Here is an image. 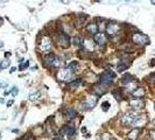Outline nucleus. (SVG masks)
Listing matches in <instances>:
<instances>
[{
  "label": "nucleus",
  "mask_w": 155,
  "mask_h": 140,
  "mask_svg": "<svg viewBox=\"0 0 155 140\" xmlns=\"http://www.w3.org/2000/svg\"><path fill=\"white\" fill-rule=\"evenodd\" d=\"M132 41H133V43L139 46V47H144V46L149 43V37L147 35L138 32V33H133V35H132Z\"/></svg>",
  "instance_id": "f257e3e1"
},
{
  "label": "nucleus",
  "mask_w": 155,
  "mask_h": 140,
  "mask_svg": "<svg viewBox=\"0 0 155 140\" xmlns=\"http://www.w3.org/2000/svg\"><path fill=\"white\" fill-rule=\"evenodd\" d=\"M114 78H115V74L114 72L110 71V70L104 71L103 74L99 76V84H104V85L111 84Z\"/></svg>",
  "instance_id": "f03ea898"
},
{
  "label": "nucleus",
  "mask_w": 155,
  "mask_h": 140,
  "mask_svg": "<svg viewBox=\"0 0 155 140\" xmlns=\"http://www.w3.org/2000/svg\"><path fill=\"white\" fill-rule=\"evenodd\" d=\"M43 62H44V65H47V67H59L61 64L59 57L54 54H47L43 57Z\"/></svg>",
  "instance_id": "7ed1b4c3"
},
{
  "label": "nucleus",
  "mask_w": 155,
  "mask_h": 140,
  "mask_svg": "<svg viewBox=\"0 0 155 140\" xmlns=\"http://www.w3.org/2000/svg\"><path fill=\"white\" fill-rule=\"evenodd\" d=\"M72 75H74V72L70 69H68V68H65V69L59 70L57 74H56V77L61 82H68V81L72 78Z\"/></svg>",
  "instance_id": "20e7f679"
},
{
  "label": "nucleus",
  "mask_w": 155,
  "mask_h": 140,
  "mask_svg": "<svg viewBox=\"0 0 155 140\" xmlns=\"http://www.w3.org/2000/svg\"><path fill=\"white\" fill-rule=\"evenodd\" d=\"M138 118H139L138 113H135V112H127V113L122 117L121 122L124 125H126V126H131V125H133L134 122H137Z\"/></svg>",
  "instance_id": "39448f33"
},
{
  "label": "nucleus",
  "mask_w": 155,
  "mask_h": 140,
  "mask_svg": "<svg viewBox=\"0 0 155 140\" xmlns=\"http://www.w3.org/2000/svg\"><path fill=\"white\" fill-rule=\"evenodd\" d=\"M52 47V39H50L48 35H46L44 37H42V40L39 42V48H40L42 52H48V50H50Z\"/></svg>",
  "instance_id": "423d86ee"
},
{
  "label": "nucleus",
  "mask_w": 155,
  "mask_h": 140,
  "mask_svg": "<svg viewBox=\"0 0 155 140\" xmlns=\"http://www.w3.org/2000/svg\"><path fill=\"white\" fill-rule=\"evenodd\" d=\"M61 135H68V137H74L76 134V127L72 124H67L60 130Z\"/></svg>",
  "instance_id": "0eeeda50"
},
{
  "label": "nucleus",
  "mask_w": 155,
  "mask_h": 140,
  "mask_svg": "<svg viewBox=\"0 0 155 140\" xmlns=\"http://www.w3.org/2000/svg\"><path fill=\"white\" fill-rule=\"evenodd\" d=\"M97 102H98L97 96H87L85 99L83 100L82 106H84V110H90V109L95 107L96 104H97Z\"/></svg>",
  "instance_id": "6e6552de"
},
{
  "label": "nucleus",
  "mask_w": 155,
  "mask_h": 140,
  "mask_svg": "<svg viewBox=\"0 0 155 140\" xmlns=\"http://www.w3.org/2000/svg\"><path fill=\"white\" fill-rule=\"evenodd\" d=\"M57 44L61 46L62 48H68L70 46V37L68 34H64L61 32V34L57 36Z\"/></svg>",
  "instance_id": "1a4fd4ad"
},
{
  "label": "nucleus",
  "mask_w": 155,
  "mask_h": 140,
  "mask_svg": "<svg viewBox=\"0 0 155 140\" xmlns=\"http://www.w3.org/2000/svg\"><path fill=\"white\" fill-rule=\"evenodd\" d=\"M119 29H120V26L117 22H110L107 25V27H106V33L110 35V36H115V35L118 34Z\"/></svg>",
  "instance_id": "9d476101"
},
{
  "label": "nucleus",
  "mask_w": 155,
  "mask_h": 140,
  "mask_svg": "<svg viewBox=\"0 0 155 140\" xmlns=\"http://www.w3.org/2000/svg\"><path fill=\"white\" fill-rule=\"evenodd\" d=\"M93 41L98 46H105L107 42V37L103 32H100V33H97L96 35H93Z\"/></svg>",
  "instance_id": "9b49d317"
},
{
  "label": "nucleus",
  "mask_w": 155,
  "mask_h": 140,
  "mask_svg": "<svg viewBox=\"0 0 155 140\" xmlns=\"http://www.w3.org/2000/svg\"><path fill=\"white\" fill-rule=\"evenodd\" d=\"M129 105H131V107H133L134 110H140V109H142V107L145 106V103H144L142 99L133 98V99L129 100Z\"/></svg>",
  "instance_id": "f8f14e48"
},
{
  "label": "nucleus",
  "mask_w": 155,
  "mask_h": 140,
  "mask_svg": "<svg viewBox=\"0 0 155 140\" xmlns=\"http://www.w3.org/2000/svg\"><path fill=\"white\" fill-rule=\"evenodd\" d=\"M86 18H87V15L86 14H78L77 17H76V19H75V27L76 28H82L83 27V25H84V22H85Z\"/></svg>",
  "instance_id": "ddd939ff"
},
{
  "label": "nucleus",
  "mask_w": 155,
  "mask_h": 140,
  "mask_svg": "<svg viewBox=\"0 0 155 140\" xmlns=\"http://www.w3.org/2000/svg\"><path fill=\"white\" fill-rule=\"evenodd\" d=\"M98 29H99V27H98V25L95 24V22H91V24H89V25L86 26V32H87L89 34L96 35L98 33Z\"/></svg>",
  "instance_id": "4468645a"
},
{
  "label": "nucleus",
  "mask_w": 155,
  "mask_h": 140,
  "mask_svg": "<svg viewBox=\"0 0 155 140\" xmlns=\"http://www.w3.org/2000/svg\"><path fill=\"white\" fill-rule=\"evenodd\" d=\"M64 114L67 116V118L74 119V118L77 117V111H76L74 107H67V109L64 110Z\"/></svg>",
  "instance_id": "2eb2a0df"
},
{
  "label": "nucleus",
  "mask_w": 155,
  "mask_h": 140,
  "mask_svg": "<svg viewBox=\"0 0 155 140\" xmlns=\"http://www.w3.org/2000/svg\"><path fill=\"white\" fill-rule=\"evenodd\" d=\"M146 122H147V119L145 116H139V118L137 119V122L133 124V126H135V129H139V127L145 126Z\"/></svg>",
  "instance_id": "dca6fc26"
},
{
  "label": "nucleus",
  "mask_w": 155,
  "mask_h": 140,
  "mask_svg": "<svg viewBox=\"0 0 155 140\" xmlns=\"http://www.w3.org/2000/svg\"><path fill=\"white\" fill-rule=\"evenodd\" d=\"M140 133H141V130H140V129H133V130L128 133L127 138H128V140H137L139 138V135H140Z\"/></svg>",
  "instance_id": "f3484780"
},
{
  "label": "nucleus",
  "mask_w": 155,
  "mask_h": 140,
  "mask_svg": "<svg viewBox=\"0 0 155 140\" xmlns=\"http://www.w3.org/2000/svg\"><path fill=\"white\" fill-rule=\"evenodd\" d=\"M132 96L137 99H141V97L145 96V89L144 88H137L133 92H132Z\"/></svg>",
  "instance_id": "a211bd4d"
},
{
  "label": "nucleus",
  "mask_w": 155,
  "mask_h": 140,
  "mask_svg": "<svg viewBox=\"0 0 155 140\" xmlns=\"http://www.w3.org/2000/svg\"><path fill=\"white\" fill-rule=\"evenodd\" d=\"M83 47H84L85 52H92V50H93V42H92V40H85V42H83Z\"/></svg>",
  "instance_id": "6ab92c4d"
},
{
  "label": "nucleus",
  "mask_w": 155,
  "mask_h": 140,
  "mask_svg": "<svg viewBox=\"0 0 155 140\" xmlns=\"http://www.w3.org/2000/svg\"><path fill=\"white\" fill-rule=\"evenodd\" d=\"M93 92H96L97 95H104L106 92V88L103 87L102 84H97L93 87Z\"/></svg>",
  "instance_id": "aec40b11"
},
{
  "label": "nucleus",
  "mask_w": 155,
  "mask_h": 140,
  "mask_svg": "<svg viewBox=\"0 0 155 140\" xmlns=\"http://www.w3.org/2000/svg\"><path fill=\"white\" fill-rule=\"evenodd\" d=\"M133 81H134V77H133L132 75L125 74V75L122 76V78H121V83H122V84H129V83H132Z\"/></svg>",
  "instance_id": "412c9836"
},
{
  "label": "nucleus",
  "mask_w": 155,
  "mask_h": 140,
  "mask_svg": "<svg viewBox=\"0 0 155 140\" xmlns=\"http://www.w3.org/2000/svg\"><path fill=\"white\" fill-rule=\"evenodd\" d=\"M125 61H126V60H122V61L120 62V64L117 67V70H118L119 72H121V71H125V70H126L129 67L131 62H125Z\"/></svg>",
  "instance_id": "4be33fe9"
},
{
  "label": "nucleus",
  "mask_w": 155,
  "mask_h": 140,
  "mask_svg": "<svg viewBox=\"0 0 155 140\" xmlns=\"http://www.w3.org/2000/svg\"><path fill=\"white\" fill-rule=\"evenodd\" d=\"M82 84V79L78 78V79H75V81H72V82H70L69 84H68V87L70 89H77L79 85Z\"/></svg>",
  "instance_id": "5701e85b"
},
{
  "label": "nucleus",
  "mask_w": 155,
  "mask_h": 140,
  "mask_svg": "<svg viewBox=\"0 0 155 140\" xmlns=\"http://www.w3.org/2000/svg\"><path fill=\"white\" fill-rule=\"evenodd\" d=\"M112 95L114 96V98L118 100V102H120L121 99H122V95L120 94V89H117V90H113L112 91Z\"/></svg>",
  "instance_id": "b1692460"
},
{
  "label": "nucleus",
  "mask_w": 155,
  "mask_h": 140,
  "mask_svg": "<svg viewBox=\"0 0 155 140\" xmlns=\"http://www.w3.org/2000/svg\"><path fill=\"white\" fill-rule=\"evenodd\" d=\"M72 44H74V46H81V44H83L82 37H81V36H75V37L72 39Z\"/></svg>",
  "instance_id": "393cba45"
},
{
  "label": "nucleus",
  "mask_w": 155,
  "mask_h": 140,
  "mask_svg": "<svg viewBox=\"0 0 155 140\" xmlns=\"http://www.w3.org/2000/svg\"><path fill=\"white\" fill-rule=\"evenodd\" d=\"M78 68V62L77 61H74V62H71L69 65H68V69H70L72 72L75 71V70L77 69Z\"/></svg>",
  "instance_id": "a878e982"
},
{
  "label": "nucleus",
  "mask_w": 155,
  "mask_h": 140,
  "mask_svg": "<svg viewBox=\"0 0 155 140\" xmlns=\"http://www.w3.org/2000/svg\"><path fill=\"white\" fill-rule=\"evenodd\" d=\"M9 64H11V61H9V60H4V61L0 63V69H6V68H8Z\"/></svg>",
  "instance_id": "bb28decb"
},
{
  "label": "nucleus",
  "mask_w": 155,
  "mask_h": 140,
  "mask_svg": "<svg viewBox=\"0 0 155 140\" xmlns=\"http://www.w3.org/2000/svg\"><path fill=\"white\" fill-rule=\"evenodd\" d=\"M29 67V61H26V62H24V63H21L20 65H19V70H25V69H27Z\"/></svg>",
  "instance_id": "cd10ccee"
},
{
  "label": "nucleus",
  "mask_w": 155,
  "mask_h": 140,
  "mask_svg": "<svg viewBox=\"0 0 155 140\" xmlns=\"http://www.w3.org/2000/svg\"><path fill=\"white\" fill-rule=\"evenodd\" d=\"M102 107H103V111H109V109L111 107V104L109 103V102H104V103H102Z\"/></svg>",
  "instance_id": "c85d7f7f"
},
{
  "label": "nucleus",
  "mask_w": 155,
  "mask_h": 140,
  "mask_svg": "<svg viewBox=\"0 0 155 140\" xmlns=\"http://www.w3.org/2000/svg\"><path fill=\"white\" fill-rule=\"evenodd\" d=\"M100 139L102 140H111V135L109 134V133H103V134H100Z\"/></svg>",
  "instance_id": "c756f323"
},
{
  "label": "nucleus",
  "mask_w": 155,
  "mask_h": 140,
  "mask_svg": "<svg viewBox=\"0 0 155 140\" xmlns=\"http://www.w3.org/2000/svg\"><path fill=\"white\" fill-rule=\"evenodd\" d=\"M148 78H149V82H154V83H155V72H153V74H150Z\"/></svg>",
  "instance_id": "7c9ffc66"
},
{
  "label": "nucleus",
  "mask_w": 155,
  "mask_h": 140,
  "mask_svg": "<svg viewBox=\"0 0 155 140\" xmlns=\"http://www.w3.org/2000/svg\"><path fill=\"white\" fill-rule=\"evenodd\" d=\"M5 87H7V83H6V82L0 81V88H5Z\"/></svg>",
  "instance_id": "2f4dec72"
},
{
  "label": "nucleus",
  "mask_w": 155,
  "mask_h": 140,
  "mask_svg": "<svg viewBox=\"0 0 155 140\" xmlns=\"http://www.w3.org/2000/svg\"><path fill=\"white\" fill-rule=\"evenodd\" d=\"M150 138H152V140H155V131L150 132Z\"/></svg>",
  "instance_id": "473e14b6"
},
{
  "label": "nucleus",
  "mask_w": 155,
  "mask_h": 140,
  "mask_svg": "<svg viewBox=\"0 0 155 140\" xmlns=\"http://www.w3.org/2000/svg\"><path fill=\"white\" fill-rule=\"evenodd\" d=\"M149 65H150V67H154V65H155V59H154V60H150V62H149Z\"/></svg>",
  "instance_id": "72a5a7b5"
},
{
  "label": "nucleus",
  "mask_w": 155,
  "mask_h": 140,
  "mask_svg": "<svg viewBox=\"0 0 155 140\" xmlns=\"http://www.w3.org/2000/svg\"><path fill=\"white\" fill-rule=\"evenodd\" d=\"M5 56H6V57H9V56H11V52H5Z\"/></svg>",
  "instance_id": "f704fd0d"
},
{
  "label": "nucleus",
  "mask_w": 155,
  "mask_h": 140,
  "mask_svg": "<svg viewBox=\"0 0 155 140\" xmlns=\"http://www.w3.org/2000/svg\"><path fill=\"white\" fill-rule=\"evenodd\" d=\"M15 70H17V69H15V68H12V69H11V72H14Z\"/></svg>",
  "instance_id": "c9c22d12"
},
{
  "label": "nucleus",
  "mask_w": 155,
  "mask_h": 140,
  "mask_svg": "<svg viewBox=\"0 0 155 140\" xmlns=\"http://www.w3.org/2000/svg\"><path fill=\"white\" fill-rule=\"evenodd\" d=\"M54 140H63V139H61V138H55Z\"/></svg>",
  "instance_id": "e433bc0d"
},
{
  "label": "nucleus",
  "mask_w": 155,
  "mask_h": 140,
  "mask_svg": "<svg viewBox=\"0 0 155 140\" xmlns=\"http://www.w3.org/2000/svg\"><path fill=\"white\" fill-rule=\"evenodd\" d=\"M1 24H2V20H1V18H0V25H1Z\"/></svg>",
  "instance_id": "4c0bfd02"
},
{
  "label": "nucleus",
  "mask_w": 155,
  "mask_h": 140,
  "mask_svg": "<svg viewBox=\"0 0 155 140\" xmlns=\"http://www.w3.org/2000/svg\"><path fill=\"white\" fill-rule=\"evenodd\" d=\"M153 124H154V125H155V118H154V119H153Z\"/></svg>",
  "instance_id": "58836bf2"
},
{
  "label": "nucleus",
  "mask_w": 155,
  "mask_h": 140,
  "mask_svg": "<svg viewBox=\"0 0 155 140\" xmlns=\"http://www.w3.org/2000/svg\"><path fill=\"white\" fill-rule=\"evenodd\" d=\"M152 4H154V5H155V1H154V0H153V1H152Z\"/></svg>",
  "instance_id": "ea45409f"
}]
</instances>
